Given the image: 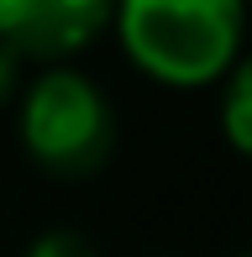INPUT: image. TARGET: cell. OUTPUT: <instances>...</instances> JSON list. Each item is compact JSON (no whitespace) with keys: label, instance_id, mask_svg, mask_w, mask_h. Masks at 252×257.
Returning a JSON list of instances; mask_svg holds the SVG:
<instances>
[{"label":"cell","instance_id":"4","mask_svg":"<svg viewBox=\"0 0 252 257\" xmlns=\"http://www.w3.org/2000/svg\"><path fill=\"white\" fill-rule=\"evenodd\" d=\"M221 126H226V142H231L242 158H252V58L231 74V84H226Z\"/></svg>","mask_w":252,"mask_h":257},{"label":"cell","instance_id":"5","mask_svg":"<svg viewBox=\"0 0 252 257\" xmlns=\"http://www.w3.org/2000/svg\"><path fill=\"white\" fill-rule=\"evenodd\" d=\"M27 257H95V247H89L79 231H42L27 247Z\"/></svg>","mask_w":252,"mask_h":257},{"label":"cell","instance_id":"2","mask_svg":"<svg viewBox=\"0 0 252 257\" xmlns=\"http://www.w3.org/2000/svg\"><path fill=\"white\" fill-rule=\"evenodd\" d=\"M21 142L48 173H95L110 158L116 121L110 105L74 68H48L21 100Z\"/></svg>","mask_w":252,"mask_h":257},{"label":"cell","instance_id":"3","mask_svg":"<svg viewBox=\"0 0 252 257\" xmlns=\"http://www.w3.org/2000/svg\"><path fill=\"white\" fill-rule=\"evenodd\" d=\"M116 21L105 0H0V48L16 58H74Z\"/></svg>","mask_w":252,"mask_h":257},{"label":"cell","instance_id":"7","mask_svg":"<svg viewBox=\"0 0 252 257\" xmlns=\"http://www.w3.org/2000/svg\"><path fill=\"white\" fill-rule=\"evenodd\" d=\"M247 257H252V252H247Z\"/></svg>","mask_w":252,"mask_h":257},{"label":"cell","instance_id":"1","mask_svg":"<svg viewBox=\"0 0 252 257\" xmlns=\"http://www.w3.org/2000/svg\"><path fill=\"white\" fill-rule=\"evenodd\" d=\"M116 37L126 58L158 84H210L242 48L247 11L236 0H132L116 6Z\"/></svg>","mask_w":252,"mask_h":257},{"label":"cell","instance_id":"6","mask_svg":"<svg viewBox=\"0 0 252 257\" xmlns=\"http://www.w3.org/2000/svg\"><path fill=\"white\" fill-rule=\"evenodd\" d=\"M16 63H21L16 53L0 48V105H6V100H11V89H16Z\"/></svg>","mask_w":252,"mask_h":257}]
</instances>
